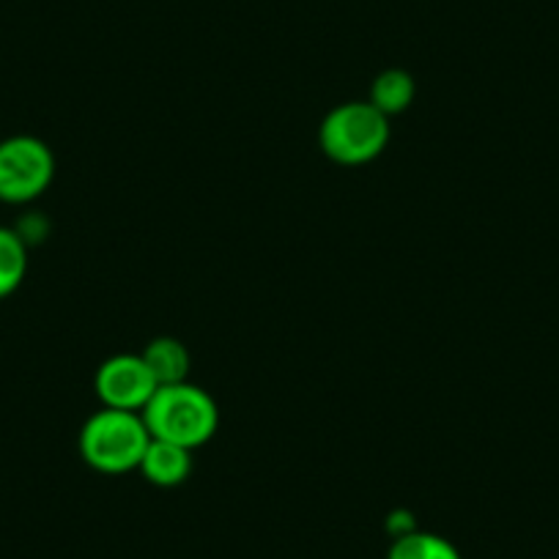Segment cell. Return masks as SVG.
Segmentation results:
<instances>
[{
    "label": "cell",
    "instance_id": "1",
    "mask_svg": "<svg viewBox=\"0 0 559 559\" xmlns=\"http://www.w3.org/2000/svg\"><path fill=\"white\" fill-rule=\"evenodd\" d=\"M140 414L146 419L152 439H163L187 450H198L212 442L219 428L217 401L190 381L157 386Z\"/></svg>",
    "mask_w": 559,
    "mask_h": 559
},
{
    "label": "cell",
    "instance_id": "2",
    "mask_svg": "<svg viewBox=\"0 0 559 559\" xmlns=\"http://www.w3.org/2000/svg\"><path fill=\"white\" fill-rule=\"evenodd\" d=\"M148 442L152 433L143 414L102 406V412L85 419L80 431V455L102 475H123L138 469Z\"/></svg>",
    "mask_w": 559,
    "mask_h": 559
},
{
    "label": "cell",
    "instance_id": "3",
    "mask_svg": "<svg viewBox=\"0 0 559 559\" xmlns=\"http://www.w3.org/2000/svg\"><path fill=\"white\" fill-rule=\"evenodd\" d=\"M390 143V118L370 102L332 107L319 127V146L332 163L357 168L379 157Z\"/></svg>",
    "mask_w": 559,
    "mask_h": 559
},
{
    "label": "cell",
    "instance_id": "4",
    "mask_svg": "<svg viewBox=\"0 0 559 559\" xmlns=\"http://www.w3.org/2000/svg\"><path fill=\"white\" fill-rule=\"evenodd\" d=\"M56 159L47 143L17 134L0 143V201L28 203L50 187Z\"/></svg>",
    "mask_w": 559,
    "mask_h": 559
},
{
    "label": "cell",
    "instance_id": "5",
    "mask_svg": "<svg viewBox=\"0 0 559 559\" xmlns=\"http://www.w3.org/2000/svg\"><path fill=\"white\" fill-rule=\"evenodd\" d=\"M94 392L105 408L143 412L157 392V381L140 354H116L96 368Z\"/></svg>",
    "mask_w": 559,
    "mask_h": 559
},
{
    "label": "cell",
    "instance_id": "6",
    "mask_svg": "<svg viewBox=\"0 0 559 559\" xmlns=\"http://www.w3.org/2000/svg\"><path fill=\"white\" fill-rule=\"evenodd\" d=\"M138 469L154 486L176 488L192 475V450L163 442V439H152Z\"/></svg>",
    "mask_w": 559,
    "mask_h": 559
},
{
    "label": "cell",
    "instance_id": "7",
    "mask_svg": "<svg viewBox=\"0 0 559 559\" xmlns=\"http://www.w3.org/2000/svg\"><path fill=\"white\" fill-rule=\"evenodd\" d=\"M143 362L148 365L152 370L154 381L157 386H168V384H181L190 376V352L181 341L176 337L165 335V337H154L152 343H146V348L140 352Z\"/></svg>",
    "mask_w": 559,
    "mask_h": 559
},
{
    "label": "cell",
    "instance_id": "8",
    "mask_svg": "<svg viewBox=\"0 0 559 559\" xmlns=\"http://www.w3.org/2000/svg\"><path fill=\"white\" fill-rule=\"evenodd\" d=\"M414 94H417V85H414L412 74L403 72V69H386L373 80L368 102L386 118H392L412 107Z\"/></svg>",
    "mask_w": 559,
    "mask_h": 559
},
{
    "label": "cell",
    "instance_id": "9",
    "mask_svg": "<svg viewBox=\"0 0 559 559\" xmlns=\"http://www.w3.org/2000/svg\"><path fill=\"white\" fill-rule=\"evenodd\" d=\"M28 272V250L17 230L0 228V299L20 288Z\"/></svg>",
    "mask_w": 559,
    "mask_h": 559
},
{
    "label": "cell",
    "instance_id": "10",
    "mask_svg": "<svg viewBox=\"0 0 559 559\" xmlns=\"http://www.w3.org/2000/svg\"><path fill=\"white\" fill-rule=\"evenodd\" d=\"M386 559H461L459 548L433 532H403Z\"/></svg>",
    "mask_w": 559,
    "mask_h": 559
}]
</instances>
